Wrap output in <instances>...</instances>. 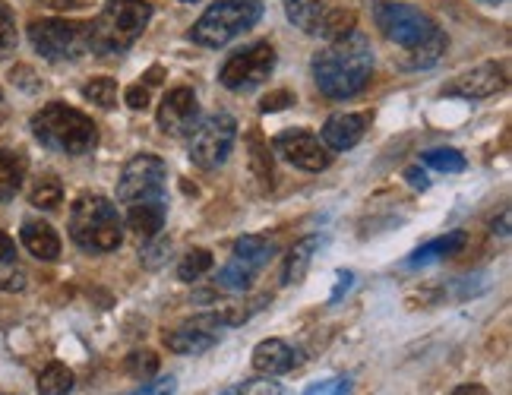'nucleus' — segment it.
Wrapping results in <instances>:
<instances>
[{"label":"nucleus","instance_id":"24","mask_svg":"<svg viewBox=\"0 0 512 395\" xmlns=\"http://www.w3.org/2000/svg\"><path fill=\"white\" fill-rule=\"evenodd\" d=\"M29 203L35 209H42V212H51L64 203V184L57 181L54 174H42V177H35V184L29 190Z\"/></svg>","mask_w":512,"mask_h":395},{"label":"nucleus","instance_id":"46","mask_svg":"<svg viewBox=\"0 0 512 395\" xmlns=\"http://www.w3.org/2000/svg\"><path fill=\"white\" fill-rule=\"evenodd\" d=\"M7 121V102H4V92H0V124Z\"/></svg>","mask_w":512,"mask_h":395},{"label":"nucleus","instance_id":"40","mask_svg":"<svg viewBox=\"0 0 512 395\" xmlns=\"http://www.w3.org/2000/svg\"><path fill=\"white\" fill-rule=\"evenodd\" d=\"M10 79H13L16 86H23L26 92H35L38 86H42V83H38V79H35V73H32L29 67H16V70L10 73Z\"/></svg>","mask_w":512,"mask_h":395},{"label":"nucleus","instance_id":"35","mask_svg":"<svg viewBox=\"0 0 512 395\" xmlns=\"http://www.w3.org/2000/svg\"><path fill=\"white\" fill-rule=\"evenodd\" d=\"M351 392H354V386H351L348 377H332V380H323L317 386H310L304 395H351Z\"/></svg>","mask_w":512,"mask_h":395},{"label":"nucleus","instance_id":"23","mask_svg":"<svg viewBox=\"0 0 512 395\" xmlns=\"http://www.w3.org/2000/svg\"><path fill=\"white\" fill-rule=\"evenodd\" d=\"M272 256H275V244L266 241V237L247 234V237H241L238 244H234V260L247 263V266L256 269V272H260V269L272 260Z\"/></svg>","mask_w":512,"mask_h":395},{"label":"nucleus","instance_id":"13","mask_svg":"<svg viewBox=\"0 0 512 395\" xmlns=\"http://www.w3.org/2000/svg\"><path fill=\"white\" fill-rule=\"evenodd\" d=\"M200 124V98L190 86H177L165 92L159 105V130L168 136H190Z\"/></svg>","mask_w":512,"mask_h":395},{"label":"nucleus","instance_id":"26","mask_svg":"<svg viewBox=\"0 0 512 395\" xmlns=\"http://www.w3.org/2000/svg\"><path fill=\"white\" fill-rule=\"evenodd\" d=\"M73 383V370L67 364H48L38 377V395H70Z\"/></svg>","mask_w":512,"mask_h":395},{"label":"nucleus","instance_id":"32","mask_svg":"<svg viewBox=\"0 0 512 395\" xmlns=\"http://www.w3.org/2000/svg\"><path fill=\"white\" fill-rule=\"evenodd\" d=\"M250 146H253L250 158H253V165H256V177H260L263 184L272 187V158H269V152H266L263 143H260V133H253V136H250Z\"/></svg>","mask_w":512,"mask_h":395},{"label":"nucleus","instance_id":"5","mask_svg":"<svg viewBox=\"0 0 512 395\" xmlns=\"http://www.w3.org/2000/svg\"><path fill=\"white\" fill-rule=\"evenodd\" d=\"M263 0H215V4L196 19L190 38L203 48H222L250 26L260 23Z\"/></svg>","mask_w":512,"mask_h":395},{"label":"nucleus","instance_id":"4","mask_svg":"<svg viewBox=\"0 0 512 395\" xmlns=\"http://www.w3.org/2000/svg\"><path fill=\"white\" fill-rule=\"evenodd\" d=\"M35 140L51 152L86 155L98 146V127L89 114L76 111L64 102H51L32 117Z\"/></svg>","mask_w":512,"mask_h":395},{"label":"nucleus","instance_id":"31","mask_svg":"<svg viewBox=\"0 0 512 395\" xmlns=\"http://www.w3.org/2000/svg\"><path fill=\"white\" fill-rule=\"evenodd\" d=\"M19 45V32H16V16L13 10L0 0V61L10 57Z\"/></svg>","mask_w":512,"mask_h":395},{"label":"nucleus","instance_id":"48","mask_svg":"<svg viewBox=\"0 0 512 395\" xmlns=\"http://www.w3.org/2000/svg\"><path fill=\"white\" fill-rule=\"evenodd\" d=\"M184 4H193V0H184Z\"/></svg>","mask_w":512,"mask_h":395},{"label":"nucleus","instance_id":"11","mask_svg":"<svg viewBox=\"0 0 512 395\" xmlns=\"http://www.w3.org/2000/svg\"><path fill=\"white\" fill-rule=\"evenodd\" d=\"M168 181V165L159 155H133L121 171V181H117V200L121 203H140L149 196H162Z\"/></svg>","mask_w":512,"mask_h":395},{"label":"nucleus","instance_id":"29","mask_svg":"<svg viewBox=\"0 0 512 395\" xmlns=\"http://www.w3.org/2000/svg\"><path fill=\"white\" fill-rule=\"evenodd\" d=\"M83 95L89 98V102H95L98 108H114L117 105V83L111 76H98L83 86Z\"/></svg>","mask_w":512,"mask_h":395},{"label":"nucleus","instance_id":"45","mask_svg":"<svg viewBox=\"0 0 512 395\" xmlns=\"http://www.w3.org/2000/svg\"><path fill=\"white\" fill-rule=\"evenodd\" d=\"M506 225H509V212H503V215H500V228L494 225V234H503V237H506V234H509V228H506Z\"/></svg>","mask_w":512,"mask_h":395},{"label":"nucleus","instance_id":"17","mask_svg":"<svg viewBox=\"0 0 512 395\" xmlns=\"http://www.w3.org/2000/svg\"><path fill=\"white\" fill-rule=\"evenodd\" d=\"M298 364V351L282 339H266L253 348V370L263 377H282Z\"/></svg>","mask_w":512,"mask_h":395},{"label":"nucleus","instance_id":"18","mask_svg":"<svg viewBox=\"0 0 512 395\" xmlns=\"http://www.w3.org/2000/svg\"><path fill=\"white\" fill-rule=\"evenodd\" d=\"M19 241H23V247L42 263H54L57 256H61V237H57V231L48 222H38V219L23 222V228H19Z\"/></svg>","mask_w":512,"mask_h":395},{"label":"nucleus","instance_id":"21","mask_svg":"<svg viewBox=\"0 0 512 395\" xmlns=\"http://www.w3.org/2000/svg\"><path fill=\"white\" fill-rule=\"evenodd\" d=\"M449 51V38L440 32V29H433L421 45L415 48H408V57H405V67L408 70H427L433 64H440L443 57Z\"/></svg>","mask_w":512,"mask_h":395},{"label":"nucleus","instance_id":"16","mask_svg":"<svg viewBox=\"0 0 512 395\" xmlns=\"http://www.w3.org/2000/svg\"><path fill=\"white\" fill-rule=\"evenodd\" d=\"M165 215H168L165 196H149V200L130 203L127 228H130L136 237H143V241H152V237H159V234H162V228H165Z\"/></svg>","mask_w":512,"mask_h":395},{"label":"nucleus","instance_id":"41","mask_svg":"<svg viewBox=\"0 0 512 395\" xmlns=\"http://www.w3.org/2000/svg\"><path fill=\"white\" fill-rule=\"evenodd\" d=\"M405 177H408V184L415 187V190H427V187H430L424 168H418V165H415V168H408V171H405Z\"/></svg>","mask_w":512,"mask_h":395},{"label":"nucleus","instance_id":"15","mask_svg":"<svg viewBox=\"0 0 512 395\" xmlns=\"http://www.w3.org/2000/svg\"><path fill=\"white\" fill-rule=\"evenodd\" d=\"M367 124V114H332L323 124V146L329 152H348L364 140Z\"/></svg>","mask_w":512,"mask_h":395},{"label":"nucleus","instance_id":"1","mask_svg":"<svg viewBox=\"0 0 512 395\" xmlns=\"http://www.w3.org/2000/svg\"><path fill=\"white\" fill-rule=\"evenodd\" d=\"M373 76V51L364 35L351 32L339 42H329L323 51L313 57V79L326 98L332 102H345L364 92V86Z\"/></svg>","mask_w":512,"mask_h":395},{"label":"nucleus","instance_id":"36","mask_svg":"<svg viewBox=\"0 0 512 395\" xmlns=\"http://www.w3.org/2000/svg\"><path fill=\"white\" fill-rule=\"evenodd\" d=\"M225 395H282V386L275 380H250V383H241L238 389H231Z\"/></svg>","mask_w":512,"mask_h":395},{"label":"nucleus","instance_id":"27","mask_svg":"<svg viewBox=\"0 0 512 395\" xmlns=\"http://www.w3.org/2000/svg\"><path fill=\"white\" fill-rule=\"evenodd\" d=\"M212 253L209 250H203V247H196V250H190L184 260H181V266H177V279L181 282H196L200 275H206L209 269H212Z\"/></svg>","mask_w":512,"mask_h":395},{"label":"nucleus","instance_id":"8","mask_svg":"<svg viewBox=\"0 0 512 395\" xmlns=\"http://www.w3.org/2000/svg\"><path fill=\"white\" fill-rule=\"evenodd\" d=\"M234 140H238V121L225 111L212 114L190 133V162L203 171H215L228 162Z\"/></svg>","mask_w":512,"mask_h":395},{"label":"nucleus","instance_id":"38","mask_svg":"<svg viewBox=\"0 0 512 395\" xmlns=\"http://www.w3.org/2000/svg\"><path fill=\"white\" fill-rule=\"evenodd\" d=\"M124 102L133 108V111H146L149 108V89L143 83H136L124 92Z\"/></svg>","mask_w":512,"mask_h":395},{"label":"nucleus","instance_id":"12","mask_svg":"<svg viewBox=\"0 0 512 395\" xmlns=\"http://www.w3.org/2000/svg\"><path fill=\"white\" fill-rule=\"evenodd\" d=\"M272 149L279 152L288 165L301 168V171L317 174V171H326L332 165V152L323 146L320 136H313L310 130H301V127L285 130V133L275 136Z\"/></svg>","mask_w":512,"mask_h":395},{"label":"nucleus","instance_id":"43","mask_svg":"<svg viewBox=\"0 0 512 395\" xmlns=\"http://www.w3.org/2000/svg\"><path fill=\"white\" fill-rule=\"evenodd\" d=\"M7 260H13V241L0 231V263H7Z\"/></svg>","mask_w":512,"mask_h":395},{"label":"nucleus","instance_id":"10","mask_svg":"<svg viewBox=\"0 0 512 395\" xmlns=\"http://www.w3.org/2000/svg\"><path fill=\"white\" fill-rule=\"evenodd\" d=\"M373 19H377L380 32L389 38V42H396L402 48H415L421 45L424 38L437 29V23L421 13L418 7H408V4H396V0H386V4H377L373 10Z\"/></svg>","mask_w":512,"mask_h":395},{"label":"nucleus","instance_id":"42","mask_svg":"<svg viewBox=\"0 0 512 395\" xmlns=\"http://www.w3.org/2000/svg\"><path fill=\"white\" fill-rule=\"evenodd\" d=\"M351 282H354V275H351V272H339V285H336V291H332L329 304H336V301L342 298V291H348V288H351Z\"/></svg>","mask_w":512,"mask_h":395},{"label":"nucleus","instance_id":"22","mask_svg":"<svg viewBox=\"0 0 512 395\" xmlns=\"http://www.w3.org/2000/svg\"><path fill=\"white\" fill-rule=\"evenodd\" d=\"M23 177H26V158L19 152L0 149V203L13 200L19 187H23Z\"/></svg>","mask_w":512,"mask_h":395},{"label":"nucleus","instance_id":"37","mask_svg":"<svg viewBox=\"0 0 512 395\" xmlns=\"http://www.w3.org/2000/svg\"><path fill=\"white\" fill-rule=\"evenodd\" d=\"M177 392V380L174 377H159V380H149V383H143L136 392H130V395H174Z\"/></svg>","mask_w":512,"mask_h":395},{"label":"nucleus","instance_id":"9","mask_svg":"<svg viewBox=\"0 0 512 395\" xmlns=\"http://www.w3.org/2000/svg\"><path fill=\"white\" fill-rule=\"evenodd\" d=\"M275 61H279V57H275V48L269 42H253L228 57L219 70V79L231 92H250L272 76Z\"/></svg>","mask_w":512,"mask_h":395},{"label":"nucleus","instance_id":"20","mask_svg":"<svg viewBox=\"0 0 512 395\" xmlns=\"http://www.w3.org/2000/svg\"><path fill=\"white\" fill-rule=\"evenodd\" d=\"M317 250H320V237H317V234H310V237H304V241L294 244V247L288 250V256H285L282 285H298V282H304L307 266H310L313 253H317Z\"/></svg>","mask_w":512,"mask_h":395},{"label":"nucleus","instance_id":"14","mask_svg":"<svg viewBox=\"0 0 512 395\" xmlns=\"http://www.w3.org/2000/svg\"><path fill=\"white\" fill-rule=\"evenodd\" d=\"M509 83V76H506V64H497V61H490V64H481L475 70H468L462 73L456 83H449L446 86V95H459V98H490V95H497L503 92Z\"/></svg>","mask_w":512,"mask_h":395},{"label":"nucleus","instance_id":"28","mask_svg":"<svg viewBox=\"0 0 512 395\" xmlns=\"http://www.w3.org/2000/svg\"><path fill=\"white\" fill-rule=\"evenodd\" d=\"M424 165H430L433 171H443V174H462L468 162L459 149H430V152H424Z\"/></svg>","mask_w":512,"mask_h":395},{"label":"nucleus","instance_id":"6","mask_svg":"<svg viewBox=\"0 0 512 395\" xmlns=\"http://www.w3.org/2000/svg\"><path fill=\"white\" fill-rule=\"evenodd\" d=\"M285 13L294 26L323 42H339L358 26V13L345 7H332L326 0H285Z\"/></svg>","mask_w":512,"mask_h":395},{"label":"nucleus","instance_id":"34","mask_svg":"<svg viewBox=\"0 0 512 395\" xmlns=\"http://www.w3.org/2000/svg\"><path fill=\"white\" fill-rule=\"evenodd\" d=\"M168 250H171V241H165V237H152L149 247L143 250V266L159 269L168 260Z\"/></svg>","mask_w":512,"mask_h":395},{"label":"nucleus","instance_id":"39","mask_svg":"<svg viewBox=\"0 0 512 395\" xmlns=\"http://www.w3.org/2000/svg\"><path fill=\"white\" fill-rule=\"evenodd\" d=\"M291 102H294V95H291L288 89H279V92H269V95L263 98V105H260V108H263L266 114H272V111H282V108H288Z\"/></svg>","mask_w":512,"mask_h":395},{"label":"nucleus","instance_id":"30","mask_svg":"<svg viewBox=\"0 0 512 395\" xmlns=\"http://www.w3.org/2000/svg\"><path fill=\"white\" fill-rule=\"evenodd\" d=\"M127 373L136 380H152L155 373H159V354L149 348L127 354Z\"/></svg>","mask_w":512,"mask_h":395},{"label":"nucleus","instance_id":"33","mask_svg":"<svg viewBox=\"0 0 512 395\" xmlns=\"http://www.w3.org/2000/svg\"><path fill=\"white\" fill-rule=\"evenodd\" d=\"M26 288V269L16 266V260L0 263V291H23Z\"/></svg>","mask_w":512,"mask_h":395},{"label":"nucleus","instance_id":"7","mask_svg":"<svg viewBox=\"0 0 512 395\" xmlns=\"http://www.w3.org/2000/svg\"><path fill=\"white\" fill-rule=\"evenodd\" d=\"M29 42L45 61H76L89 51V29L70 19H38L29 26Z\"/></svg>","mask_w":512,"mask_h":395},{"label":"nucleus","instance_id":"47","mask_svg":"<svg viewBox=\"0 0 512 395\" xmlns=\"http://www.w3.org/2000/svg\"><path fill=\"white\" fill-rule=\"evenodd\" d=\"M481 4H506V0H481Z\"/></svg>","mask_w":512,"mask_h":395},{"label":"nucleus","instance_id":"19","mask_svg":"<svg viewBox=\"0 0 512 395\" xmlns=\"http://www.w3.org/2000/svg\"><path fill=\"white\" fill-rule=\"evenodd\" d=\"M462 247H465V231H449V234L437 237V241H430V244L418 247L415 253H411V256H408V263H405V266H411V269H418V266H430V263H440V260H446V256H452V253H459Z\"/></svg>","mask_w":512,"mask_h":395},{"label":"nucleus","instance_id":"3","mask_svg":"<svg viewBox=\"0 0 512 395\" xmlns=\"http://www.w3.org/2000/svg\"><path fill=\"white\" fill-rule=\"evenodd\" d=\"M152 19L149 0H108L89 29V51L95 54H124L140 38Z\"/></svg>","mask_w":512,"mask_h":395},{"label":"nucleus","instance_id":"44","mask_svg":"<svg viewBox=\"0 0 512 395\" xmlns=\"http://www.w3.org/2000/svg\"><path fill=\"white\" fill-rule=\"evenodd\" d=\"M452 395H490V392L484 386H478V383H465L459 389H452Z\"/></svg>","mask_w":512,"mask_h":395},{"label":"nucleus","instance_id":"25","mask_svg":"<svg viewBox=\"0 0 512 395\" xmlns=\"http://www.w3.org/2000/svg\"><path fill=\"white\" fill-rule=\"evenodd\" d=\"M253 279H256V269H250L247 263L234 260V256H231V260L222 266V272H219V279H215V285H219L222 291H231V294H244V291H250Z\"/></svg>","mask_w":512,"mask_h":395},{"label":"nucleus","instance_id":"2","mask_svg":"<svg viewBox=\"0 0 512 395\" xmlns=\"http://www.w3.org/2000/svg\"><path fill=\"white\" fill-rule=\"evenodd\" d=\"M70 237L86 253H111L124 241V219L102 193H83L70 209Z\"/></svg>","mask_w":512,"mask_h":395}]
</instances>
